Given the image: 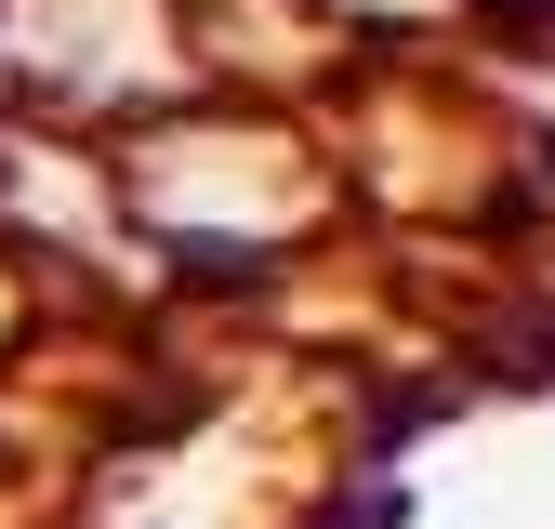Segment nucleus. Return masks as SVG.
<instances>
[{"label": "nucleus", "mask_w": 555, "mask_h": 529, "mask_svg": "<svg viewBox=\"0 0 555 529\" xmlns=\"http://www.w3.org/2000/svg\"><path fill=\"white\" fill-rule=\"evenodd\" d=\"M503 14H555V0H503Z\"/></svg>", "instance_id": "obj_1"}]
</instances>
